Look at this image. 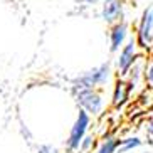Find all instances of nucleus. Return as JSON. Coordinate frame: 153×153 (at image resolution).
Wrapping results in <instances>:
<instances>
[{"mask_svg":"<svg viewBox=\"0 0 153 153\" xmlns=\"http://www.w3.org/2000/svg\"><path fill=\"white\" fill-rule=\"evenodd\" d=\"M111 77V64L104 62L101 66H96V68L86 71L84 74L77 76L74 81H72V93H77L81 89H94L99 86L106 84Z\"/></svg>","mask_w":153,"mask_h":153,"instance_id":"f257e3e1","label":"nucleus"},{"mask_svg":"<svg viewBox=\"0 0 153 153\" xmlns=\"http://www.w3.org/2000/svg\"><path fill=\"white\" fill-rule=\"evenodd\" d=\"M74 94H76V103L89 116H98L99 113L103 111L104 99L101 91H98V88H94V89H81L74 93Z\"/></svg>","mask_w":153,"mask_h":153,"instance_id":"f03ea898","label":"nucleus"},{"mask_svg":"<svg viewBox=\"0 0 153 153\" xmlns=\"http://www.w3.org/2000/svg\"><path fill=\"white\" fill-rule=\"evenodd\" d=\"M89 125H91V116L86 111L79 109V114H77L76 121H74L71 131H69L68 140H66V152L68 153L77 152L81 140L84 138V135L88 133V130H89Z\"/></svg>","mask_w":153,"mask_h":153,"instance_id":"7ed1b4c3","label":"nucleus"},{"mask_svg":"<svg viewBox=\"0 0 153 153\" xmlns=\"http://www.w3.org/2000/svg\"><path fill=\"white\" fill-rule=\"evenodd\" d=\"M135 41L140 49L146 51V52L152 51V45H153V7L152 5H148L141 14Z\"/></svg>","mask_w":153,"mask_h":153,"instance_id":"20e7f679","label":"nucleus"},{"mask_svg":"<svg viewBox=\"0 0 153 153\" xmlns=\"http://www.w3.org/2000/svg\"><path fill=\"white\" fill-rule=\"evenodd\" d=\"M138 45H136L135 39H130V41L123 44L121 51H120V56H118L116 66L118 71H120V76L125 77V74L128 72V69L131 68V64L135 62V59L138 57Z\"/></svg>","mask_w":153,"mask_h":153,"instance_id":"39448f33","label":"nucleus"},{"mask_svg":"<svg viewBox=\"0 0 153 153\" xmlns=\"http://www.w3.org/2000/svg\"><path fill=\"white\" fill-rule=\"evenodd\" d=\"M101 17L104 22L116 24L123 19V2L121 0H103L101 7Z\"/></svg>","mask_w":153,"mask_h":153,"instance_id":"423d86ee","label":"nucleus"},{"mask_svg":"<svg viewBox=\"0 0 153 153\" xmlns=\"http://www.w3.org/2000/svg\"><path fill=\"white\" fill-rule=\"evenodd\" d=\"M131 96V89L130 84L126 82L125 77H120L116 82H114V89H113V98H111V104L116 109L123 108L128 101H130Z\"/></svg>","mask_w":153,"mask_h":153,"instance_id":"0eeeda50","label":"nucleus"},{"mask_svg":"<svg viewBox=\"0 0 153 153\" xmlns=\"http://www.w3.org/2000/svg\"><path fill=\"white\" fill-rule=\"evenodd\" d=\"M126 37H128V24L123 22V20L113 24L111 32H109V42H111L109 51H111V52H118V51L123 47Z\"/></svg>","mask_w":153,"mask_h":153,"instance_id":"6e6552de","label":"nucleus"},{"mask_svg":"<svg viewBox=\"0 0 153 153\" xmlns=\"http://www.w3.org/2000/svg\"><path fill=\"white\" fill-rule=\"evenodd\" d=\"M120 136L114 135V133H106L103 136V140L99 141L96 153H116L118 146H120Z\"/></svg>","mask_w":153,"mask_h":153,"instance_id":"1a4fd4ad","label":"nucleus"},{"mask_svg":"<svg viewBox=\"0 0 153 153\" xmlns=\"http://www.w3.org/2000/svg\"><path fill=\"white\" fill-rule=\"evenodd\" d=\"M143 145L141 138L138 136H128V138H121L120 140V146H118L116 153H128V152H133V150L140 148Z\"/></svg>","mask_w":153,"mask_h":153,"instance_id":"9d476101","label":"nucleus"},{"mask_svg":"<svg viewBox=\"0 0 153 153\" xmlns=\"http://www.w3.org/2000/svg\"><path fill=\"white\" fill-rule=\"evenodd\" d=\"M96 146V136L94 135H88L86 133L84 138L81 140V143H79V148H77V152L81 153H89L91 150Z\"/></svg>","mask_w":153,"mask_h":153,"instance_id":"9b49d317","label":"nucleus"},{"mask_svg":"<svg viewBox=\"0 0 153 153\" xmlns=\"http://www.w3.org/2000/svg\"><path fill=\"white\" fill-rule=\"evenodd\" d=\"M143 81L146 82V88L152 89V86H153V61H152V57H148V59H146V62H145Z\"/></svg>","mask_w":153,"mask_h":153,"instance_id":"f8f14e48","label":"nucleus"},{"mask_svg":"<svg viewBox=\"0 0 153 153\" xmlns=\"http://www.w3.org/2000/svg\"><path fill=\"white\" fill-rule=\"evenodd\" d=\"M36 153H59V150L56 148L54 145H49V143H45V145H41L39 148H37Z\"/></svg>","mask_w":153,"mask_h":153,"instance_id":"ddd939ff","label":"nucleus"},{"mask_svg":"<svg viewBox=\"0 0 153 153\" xmlns=\"http://www.w3.org/2000/svg\"><path fill=\"white\" fill-rule=\"evenodd\" d=\"M84 2H88V4H96V2H103V0H84Z\"/></svg>","mask_w":153,"mask_h":153,"instance_id":"4468645a","label":"nucleus"},{"mask_svg":"<svg viewBox=\"0 0 153 153\" xmlns=\"http://www.w3.org/2000/svg\"><path fill=\"white\" fill-rule=\"evenodd\" d=\"M79 153H81V152H79Z\"/></svg>","mask_w":153,"mask_h":153,"instance_id":"2eb2a0df","label":"nucleus"}]
</instances>
